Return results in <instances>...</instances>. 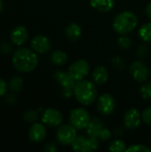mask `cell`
I'll return each instance as SVG.
<instances>
[{
    "label": "cell",
    "instance_id": "44dd1931",
    "mask_svg": "<svg viewBox=\"0 0 151 152\" xmlns=\"http://www.w3.org/2000/svg\"><path fill=\"white\" fill-rule=\"evenodd\" d=\"M138 35L142 41L146 43H151V22L143 24L140 28Z\"/></svg>",
    "mask_w": 151,
    "mask_h": 152
},
{
    "label": "cell",
    "instance_id": "8992f818",
    "mask_svg": "<svg viewBox=\"0 0 151 152\" xmlns=\"http://www.w3.org/2000/svg\"><path fill=\"white\" fill-rule=\"evenodd\" d=\"M77 137V129L71 124L61 125L56 132V140L61 145H71Z\"/></svg>",
    "mask_w": 151,
    "mask_h": 152
},
{
    "label": "cell",
    "instance_id": "603a6c76",
    "mask_svg": "<svg viewBox=\"0 0 151 152\" xmlns=\"http://www.w3.org/2000/svg\"><path fill=\"white\" fill-rule=\"evenodd\" d=\"M117 45L122 50H127L132 47L133 41L127 35H121L117 40Z\"/></svg>",
    "mask_w": 151,
    "mask_h": 152
},
{
    "label": "cell",
    "instance_id": "6da1fadb",
    "mask_svg": "<svg viewBox=\"0 0 151 152\" xmlns=\"http://www.w3.org/2000/svg\"><path fill=\"white\" fill-rule=\"evenodd\" d=\"M12 62L16 70L22 73L33 71L38 64L36 53L28 48H20L12 55Z\"/></svg>",
    "mask_w": 151,
    "mask_h": 152
},
{
    "label": "cell",
    "instance_id": "484cf974",
    "mask_svg": "<svg viewBox=\"0 0 151 152\" xmlns=\"http://www.w3.org/2000/svg\"><path fill=\"white\" fill-rule=\"evenodd\" d=\"M126 152H151V149L144 144H132L126 148Z\"/></svg>",
    "mask_w": 151,
    "mask_h": 152
},
{
    "label": "cell",
    "instance_id": "7a4b0ae2",
    "mask_svg": "<svg viewBox=\"0 0 151 152\" xmlns=\"http://www.w3.org/2000/svg\"><path fill=\"white\" fill-rule=\"evenodd\" d=\"M73 94L81 105L89 106L97 99L98 91L96 84L85 78L77 81L73 88Z\"/></svg>",
    "mask_w": 151,
    "mask_h": 152
},
{
    "label": "cell",
    "instance_id": "8fae6325",
    "mask_svg": "<svg viewBox=\"0 0 151 152\" xmlns=\"http://www.w3.org/2000/svg\"><path fill=\"white\" fill-rule=\"evenodd\" d=\"M142 113L136 108L129 109L124 115L123 123L126 129L128 130H135L142 124Z\"/></svg>",
    "mask_w": 151,
    "mask_h": 152
},
{
    "label": "cell",
    "instance_id": "836d02e7",
    "mask_svg": "<svg viewBox=\"0 0 151 152\" xmlns=\"http://www.w3.org/2000/svg\"><path fill=\"white\" fill-rule=\"evenodd\" d=\"M6 90H7L6 83L4 82V80L0 78V96L4 95V94L6 93Z\"/></svg>",
    "mask_w": 151,
    "mask_h": 152
},
{
    "label": "cell",
    "instance_id": "f35d334b",
    "mask_svg": "<svg viewBox=\"0 0 151 152\" xmlns=\"http://www.w3.org/2000/svg\"><path fill=\"white\" fill-rule=\"evenodd\" d=\"M150 77H151V69H150Z\"/></svg>",
    "mask_w": 151,
    "mask_h": 152
},
{
    "label": "cell",
    "instance_id": "5b68a950",
    "mask_svg": "<svg viewBox=\"0 0 151 152\" xmlns=\"http://www.w3.org/2000/svg\"><path fill=\"white\" fill-rule=\"evenodd\" d=\"M91 119L90 113L82 107L75 108L69 113V122L77 130L86 129Z\"/></svg>",
    "mask_w": 151,
    "mask_h": 152
},
{
    "label": "cell",
    "instance_id": "83f0119b",
    "mask_svg": "<svg viewBox=\"0 0 151 152\" xmlns=\"http://www.w3.org/2000/svg\"><path fill=\"white\" fill-rule=\"evenodd\" d=\"M142 121L148 125V126H151V106L146 108L142 113Z\"/></svg>",
    "mask_w": 151,
    "mask_h": 152
},
{
    "label": "cell",
    "instance_id": "d6a6232c",
    "mask_svg": "<svg viewBox=\"0 0 151 152\" xmlns=\"http://www.w3.org/2000/svg\"><path fill=\"white\" fill-rule=\"evenodd\" d=\"M58 151V147L55 143L53 142H51V143H48L45 145L44 147V151L46 152H56Z\"/></svg>",
    "mask_w": 151,
    "mask_h": 152
},
{
    "label": "cell",
    "instance_id": "1f68e13d",
    "mask_svg": "<svg viewBox=\"0 0 151 152\" xmlns=\"http://www.w3.org/2000/svg\"><path fill=\"white\" fill-rule=\"evenodd\" d=\"M12 48L10 46L9 44L7 43H2L0 44V52L2 53H10Z\"/></svg>",
    "mask_w": 151,
    "mask_h": 152
},
{
    "label": "cell",
    "instance_id": "cb8c5ba5",
    "mask_svg": "<svg viewBox=\"0 0 151 152\" xmlns=\"http://www.w3.org/2000/svg\"><path fill=\"white\" fill-rule=\"evenodd\" d=\"M141 96L145 100L151 99V81H145L140 88Z\"/></svg>",
    "mask_w": 151,
    "mask_h": 152
},
{
    "label": "cell",
    "instance_id": "7402d4cb",
    "mask_svg": "<svg viewBox=\"0 0 151 152\" xmlns=\"http://www.w3.org/2000/svg\"><path fill=\"white\" fill-rule=\"evenodd\" d=\"M126 148L125 142L121 139H115L109 145V150L111 152H124L126 151Z\"/></svg>",
    "mask_w": 151,
    "mask_h": 152
},
{
    "label": "cell",
    "instance_id": "8d00e7d4",
    "mask_svg": "<svg viewBox=\"0 0 151 152\" xmlns=\"http://www.w3.org/2000/svg\"><path fill=\"white\" fill-rule=\"evenodd\" d=\"M14 102H15V98H14L13 95H10V96L7 98V102H8V103H14Z\"/></svg>",
    "mask_w": 151,
    "mask_h": 152
},
{
    "label": "cell",
    "instance_id": "5bb4252c",
    "mask_svg": "<svg viewBox=\"0 0 151 152\" xmlns=\"http://www.w3.org/2000/svg\"><path fill=\"white\" fill-rule=\"evenodd\" d=\"M53 77L55 81L61 86V87L73 89L77 83V81L70 76V74L68 71L57 70L54 72Z\"/></svg>",
    "mask_w": 151,
    "mask_h": 152
},
{
    "label": "cell",
    "instance_id": "d590c367",
    "mask_svg": "<svg viewBox=\"0 0 151 152\" xmlns=\"http://www.w3.org/2000/svg\"><path fill=\"white\" fill-rule=\"evenodd\" d=\"M114 134L117 135V136H121L124 134V129L122 127H117L114 130Z\"/></svg>",
    "mask_w": 151,
    "mask_h": 152
},
{
    "label": "cell",
    "instance_id": "277c9868",
    "mask_svg": "<svg viewBox=\"0 0 151 152\" xmlns=\"http://www.w3.org/2000/svg\"><path fill=\"white\" fill-rule=\"evenodd\" d=\"M100 140L94 136L77 135L71 144L73 151L77 152L95 151L100 147Z\"/></svg>",
    "mask_w": 151,
    "mask_h": 152
},
{
    "label": "cell",
    "instance_id": "52a82bcc",
    "mask_svg": "<svg viewBox=\"0 0 151 152\" xmlns=\"http://www.w3.org/2000/svg\"><path fill=\"white\" fill-rule=\"evenodd\" d=\"M68 72L76 81L85 79L90 72V64L85 59H77L69 65Z\"/></svg>",
    "mask_w": 151,
    "mask_h": 152
},
{
    "label": "cell",
    "instance_id": "4316f807",
    "mask_svg": "<svg viewBox=\"0 0 151 152\" xmlns=\"http://www.w3.org/2000/svg\"><path fill=\"white\" fill-rule=\"evenodd\" d=\"M38 118L37 111L36 110H28L24 114V119L28 122H35Z\"/></svg>",
    "mask_w": 151,
    "mask_h": 152
},
{
    "label": "cell",
    "instance_id": "9c48e42d",
    "mask_svg": "<svg viewBox=\"0 0 151 152\" xmlns=\"http://www.w3.org/2000/svg\"><path fill=\"white\" fill-rule=\"evenodd\" d=\"M129 71L133 80L137 81L138 83H144L150 77V69L142 61H133L130 66Z\"/></svg>",
    "mask_w": 151,
    "mask_h": 152
},
{
    "label": "cell",
    "instance_id": "3957f363",
    "mask_svg": "<svg viewBox=\"0 0 151 152\" xmlns=\"http://www.w3.org/2000/svg\"><path fill=\"white\" fill-rule=\"evenodd\" d=\"M138 16L131 11H123L116 15L112 21L114 30L119 35H128L138 26Z\"/></svg>",
    "mask_w": 151,
    "mask_h": 152
},
{
    "label": "cell",
    "instance_id": "ac0fdd59",
    "mask_svg": "<svg viewBox=\"0 0 151 152\" xmlns=\"http://www.w3.org/2000/svg\"><path fill=\"white\" fill-rule=\"evenodd\" d=\"M91 6L98 12H109L115 7V0H90Z\"/></svg>",
    "mask_w": 151,
    "mask_h": 152
},
{
    "label": "cell",
    "instance_id": "4fadbf2b",
    "mask_svg": "<svg viewBox=\"0 0 151 152\" xmlns=\"http://www.w3.org/2000/svg\"><path fill=\"white\" fill-rule=\"evenodd\" d=\"M47 134L46 127L44 124L35 123L33 124L28 130V138L33 142H43Z\"/></svg>",
    "mask_w": 151,
    "mask_h": 152
},
{
    "label": "cell",
    "instance_id": "2e32d148",
    "mask_svg": "<svg viewBox=\"0 0 151 152\" xmlns=\"http://www.w3.org/2000/svg\"><path fill=\"white\" fill-rule=\"evenodd\" d=\"M28 38V29L24 26H18L11 32V40L15 45H22Z\"/></svg>",
    "mask_w": 151,
    "mask_h": 152
},
{
    "label": "cell",
    "instance_id": "ffe728a7",
    "mask_svg": "<svg viewBox=\"0 0 151 152\" xmlns=\"http://www.w3.org/2000/svg\"><path fill=\"white\" fill-rule=\"evenodd\" d=\"M51 61L56 66H63L68 61V55L62 50H55L51 54Z\"/></svg>",
    "mask_w": 151,
    "mask_h": 152
},
{
    "label": "cell",
    "instance_id": "e575fe53",
    "mask_svg": "<svg viewBox=\"0 0 151 152\" xmlns=\"http://www.w3.org/2000/svg\"><path fill=\"white\" fill-rule=\"evenodd\" d=\"M146 14H147V16H148V18L151 20V2H150L148 4H147V6H146Z\"/></svg>",
    "mask_w": 151,
    "mask_h": 152
},
{
    "label": "cell",
    "instance_id": "f1b7e54d",
    "mask_svg": "<svg viewBox=\"0 0 151 152\" xmlns=\"http://www.w3.org/2000/svg\"><path fill=\"white\" fill-rule=\"evenodd\" d=\"M111 63L114 66V68L118 69H122L125 67V63L123 61V59L120 56H117V55L113 56L111 58Z\"/></svg>",
    "mask_w": 151,
    "mask_h": 152
},
{
    "label": "cell",
    "instance_id": "d6986e66",
    "mask_svg": "<svg viewBox=\"0 0 151 152\" xmlns=\"http://www.w3.org/2000/svg\"><path fill=\"white\" fill-rule=\"evenodd\" d=\"M65 36L70 41H77L82 36V28L79 24L76 22H71L68 24L65 28Z\"/></svg>",
    "mask_w": 151,
    "mask_h": 152
},
{
    "label": "cell",
    "instance_id": "7c38bea8",
    "mask_svg": "<svg viewBox=\"0 0 151 152\" xmlns=\"http://www.w3.org/2000/svg\"><path fill=\"white\" fill-rule=\"evenodd\" d=\"M30 45L34 52L40 54L48 53L52 48V43L50 39L44 35L35 36L30 42Z\"/></svg>",
    "mask_w": 151,
    "mask_h": 152
},
{
    "label": "cell",
    "instance_id": "9a60e30c",
    "mask_svg": "<svg viewBox=\"0 0 151 152\" xmlns=\"http://www.w3.org/2000/svg\"><path fill=\"white\" fill-rule=\"evenodd\" d=\"M109 70L104 65H99L95 67L92 72L93 82L99 86H102L106 84L109 80Z\"/></svg>",
    "mask_w": 151,
    "mask_h": 152
},
{
    "label": "cell",
    "instance_id": "e0dca14e",
    "mask_svg": "<svg viewBox=\"0 0 151 152\" xmlns=\"http://www.w3.org/2000/svg\"><path fill=\"white\" fill-rule=\"evenodd\" d=\"M105 124L104 122L99 118H93L91 119L88 126L86 127V133L87 135L90 136H94V137H99L101 132L105 128Z\"/></svg>",
    "mask_w": 151,
    "mask_h": 152
},
{
    "label": "cell",
    "instance_id": "4dcf8cb0",
    "mask_svg": "<svg viewBox=\"0 0 151 152\" xmlns=\"http://www.w3.org/2000/svg\"><path fill=\"white\" fill-rule=\"evenodd\" d=\"M60 94L61 95L65 98V99H69L72 97L73 94V89H70V88H64V87H61V91H60Z\"/></svg>",
    "mask_w": 151,
    "mask_h": 152
},
{
    "label": "cell",
    "instance_id": "f546056e",
    "mask_svg": "<svg viewBox=\"0 0 151 152\" xmlns=\"http://www.w3.org/2000/svg\"><path fill=\"white\" fill-rule=\"evenodd\" d=\"M148 53H149V48L146 45H140L136 50V55L141 59L146 57Z\"/></svg>",
    "mask_w": 151,
    "mask_h": 152
},
{
    "label": "cell",
    "instance_id": "ba28073f",
    "mask_svg": "<svg viewBox=\"0 0 151 152\" xmlns=\"http://www.w3.org/2000/svg\"><path fill=\"white\" fill-rule=\"evenodd\" d=\"M116 100L108 93L102 94L97 99V110L102 116H110L116 110Z\"/></svg>",
    "mask_w": 151,
    "mask_h": 152
},
{
    "label": "cell",
    "instance_id": "d4e9b609",
    "mask_svg": "<svg viewBox=\"0 0 151 152\" xmlns=\"http://www.w3.org/2000/svg\"><path fill=\"white\" fill-rule=\"evenodd\" d=\"M9 87L13 92H20L23 87V80L20 77H13L9 83Z\"/></svg>",
    "mask_w": 151,
    "mask_h": 152
},
{
    "label": "cell",
    "instance_id": "74e56055",
    "mask_svg": "<svg viewBox=\"0 0 151 152\" xmlns=\"http://www.w3.org/2000/svg\"><path fill=\"white\" fill-rule=\"evenodd\" d=\"M3 9V0H0V12Z\"/></svg>",
    "mask_w": 151,
    "mask_h": 152
},
{
    "label": "cell",
    "instance_id": "30bf717a",
    "mask_svg": "<svg viewBox=\"0 0 151 152\" xmlns=\"http://www.w3.org/2000/svg\"><path fill=\"white\" fill-rule=\"evenodd\" d=\"M42 122L49 127H59L63 122V116L59 110L48 108L42 114Z\"/></svg>",
    "mask_w": 151,
    "mask_h": 152
}]
</instances>
